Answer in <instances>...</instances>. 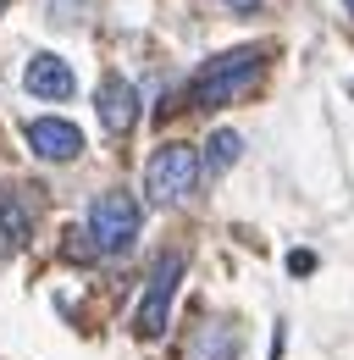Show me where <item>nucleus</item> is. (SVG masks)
Here are the masks:
<instances>
[{
    "label": "nucleus",
    "mask_w": 354,
    "mask_h": 360,
    "mask_svg": "<svg viewBox=\"0 0 354 360\" xmlns=\"http://www.w3.org/2000/svg\"><path fill=\"white\" fill-rule=\"evenodd\" d=\"M266 67V50L261 45H238V50H221V56H211L199 72H194V84H188V94H194V105H227V100H238V94L255 89V78H261Z\"/></svg>",
    "instance_id": "1"
},
{
    "label": "nucleus",
    "mask_w": 354,
    "mask_h": 360,
    "mask_svg": "<svg viewBox=\"0 0 354 360\" xmlns=\"http://www.w3.org/2000/svg\"><path fill=\"white\" fill-rule=\"evenodd\" d=\"M199 172H205V161H199L194 144H161V150L150 155V167H144L150 205H183V200L199 188Z\"/></svg>",
    "instance_id": "2"
},
{
    "label": "nucleus",
    "mask_w": 354,
    "mask_h": 360,
    "mask_svg": "<svg viewBox=\"0 0 354 360\" xmlns=\"http://www.w3.org/2000/svg\"><path fill=\"white\" fill-rule=\"evenodd\" d=\"M88 238H94V250L100 255H122L133 238H138V200H133L128 188H105V194H94L88 200Z\"/></svg>",
    "instance_id": "3"
},
{
    "label": "nucleus",
    "mask_w": 354,
    "mask_h": 360,
    "mask_svg": "<svg viewBox=\"0 0 354 360\" xmlns=\"http://www.w3.org/2000/svg\"><path fill=\"white\" fill-rule=\"evenodd\" d=\"M177 283H183V255L166 250L155 266H150V283L138 294V311H133V333L138 338H161L166 321H172V300H177Z\"/></svg>",
    "instance_id": "4"
},
{
    "label": "nucleus",
    "mask_w": 354,
    "mask_h": 360,
    "mask_svg": "<svg viewBox=\"0 0 354 360\" xmlns=\"http://www.w3.org/2000/svg\"><path fill=\"white\" fill-rule=\"evenodd\" d=\"M22 139H28V150L39 161H78L84 155V128L67 122V117H34L22 128Z\"/></svg>",
    "instance_id": "5"
},
{
    "label": "nucleus",
    "mask_w": 354,
    "mask_h": 360,
    "mask_svg": "<svg viewBox=\"0 0 354 360\" xmlns=\"http://www.w3.org/2000/svg\"><path fill=\"white\" fill-rule=\"evenodd\" d=\"M94 111H100V128L105 134H133V122H138V89H133L122 72H105L100 78V89H94Z\"/></svg>",
    "instance_id": "6"
},
{
    "label": "nucleus",
    "mask_w": 354,
    "mask_h": 360,
    "mask_svg": "<svg viewBox=\"0 0 354 360\" xmlns=\"http://www.w3.org/2000/svg\"><path fill=\"white\" fill-rule=\"evenodd\" d=\"M238 349H244V333H238V321H227V316L199 321L194 338H188V360H238Z\"/></svg>",
    "instance_id": "7"
},
{
    "label": "nucleus",
    "mask_w": 354,
    "mask_h": 360,
    "mask_svg": "<svg viewBox=\"0 0 354 360\" xmlns=\"http://www.w3.org/2000/svg\"><path fill=\"white\" fill-rule=\"evenodd\" d=\"M22 84H28L34 100H72V89H78V78H72V67L61 56H34L28 72H22Z\"/></svg>",
    "instance_id": "8"
},
{
    "label": "nucleus",
    "mask_w": 354,
    "mask_h": 360,
    "mask_svg": "<svg viewBox=\"0 0 354 360\" xmlns=\"http://www.w3.org/2000/svg\"><path fill=\"white\" fill-rule=\"evenodd\" d=\"M28 227H34V211L22 205V194L11 183H0V233H6V244H22Z\"/></svg>",
    "instance_id": "9"
},
{
    "label": "nucleus",
    "mask_w": 354,
    "mask_h": 360,
    "mask_svg": "<svg viewBox=\"0 0 354 360\" xmlns=\"http://www.w3.org/2000/svg\"><path fill=\"white\" fill-rule=\"evenodd\" d=\"M238 155H244V134H232V128H216V134L205 139V155H199V161H205V172H211V178H221V172H227Z\"/></svg>",
    "instance_id": "10"
},
{
    "label": "nucleus",
    "mask_w": 354,
    "mask_h": 360,
    "mask_svg": "<svg viewBox=\"0 0 354 360\" xmlns=\"http://www.w3.org/2000/svg\"><path fill=\"white\" fill-rule=\"evenodd\" d=\"M288 271H294V277H310V271H315V255H310V250H294V255H288Z\"/></svg>",
    "instance_id": "11"
},
{
    "label": "nucleus",
    "mask_w": 354,
    "mask_h": 360,
    "mask_svg": "<svg viewBox=\"0 0 354 360\" xmlns=\"http://www.w3.org/2000/svg\"><path fill=\"white\" fill-rule=\"evenodd\" d=\"M227 11H261V0H221Z\"/></svg>",
    "instance_id": "12"
},
{
    "label": "nucleus",
    "mask_w": 354,
    "mask_h": 360,
    "mask_svg": "<svg viewBox=\"0 0 354 360\" xmlns=\"http://www.w3.org/2000/svg\"><path fill=\"white\" fill-rule=\"evenodd\" d=\"M343 6H349V17H354V0H343Z\"/></svg>",
    "instance_id": "13"
},
{
    "label": "nucleus",
    "mask_w": 354,
    "mask_h": 360,
    "mask_svg": "<svg viewBox=\"0 0 354 360\" xmlns=\"http://www.w3.org/2000/svg\"><path fill=\"white\" fill-rule=\"evenodd\" d=\"M349 94H354V84H349Z\"/></svg>",
    "instance_id": "14"
},
{
    "label": "nucleus",
    "mask_w": 354,
    "mask_h": 360,
    "mask_svg": "<svg viewBox=\"0 0 354 360\" xmlns=\"http://www.w3.org/2000/svg\"><path fill=\"white\" fill-rule=\"evenodd\" d=\"M0 6H6V0H0Z\"/></svg>",
    "instance_id": "15"
}]
</instances>
